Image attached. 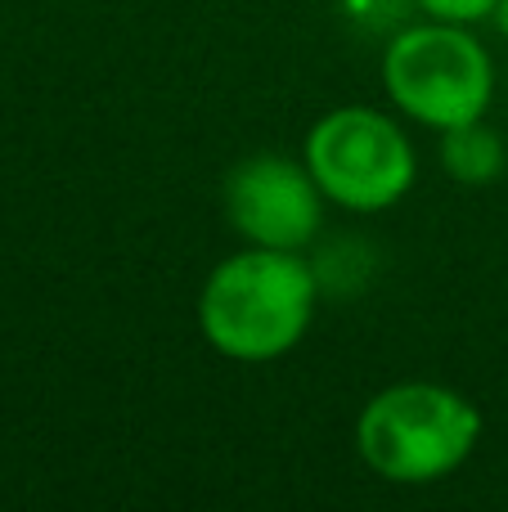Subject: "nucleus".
<instances>
[{"label": "nucleus", "instance_id": "f257e3e1", "mask_svg": "<svg viewBox=\"0 0 508 512\" xmlns=\"http://www.w3.org/2000/svg\"><path fill=\"white\" fill-rule=\"evenodd\" d=\"M320 279L297 252L243 248L207 274L198 292V333L239 364H266L306 337Z\"/></svg>", "mask_w": 508, "mask_h": 512}, {"label": "nucleus", "instance_id": "f03ea898", "mask_svg": "<svg viewBox=\"0 0 508 512\" xmlns=\"http://www.w3.org/2000/svg\"><path fill=\"white\" fill-rule=\"evenodd\" d=\"M482 436V414L441 382H396L378 391L356 423V450L369 472L396 486H428L468 463Z\"/></svg>", "mask_w": 508, "mask_h": 512}, {"label": "nucleus", "instance_id": "7ed1b4c3", "mask_svg": "<svg viewBox=\"0 0 508 512\" xmlns=\"http://www.w3.org/2000/svg\"><path fill=\"white\" fill-rule=\"evenodd\" d=\"M383 86L405 117L450 131L486 117L495 99V63L468 27L432 18L392 36L383 50Z\"/></svg>", "mask_w": 508, "mask_h": 512}, {"label": "nucleus", "instance_id": "20e7f679", "mask_svg": "<svg viewBox=\"0 0 508 512\" xmlns=\"http://www.w3.org/2000/svg\"><path fill=\"white\" fill-rule=\"evenodd\" d=\"M302 162L329 203L347 212H387L410 194L419 162L405 131L378 108H333L306 131Z\"/></svg>", "mask_w": 508, "mask_h": 512}, {"label": "nucleus", "instance_id": "39448f33", "mask_svg": "<svg viewBox=\"0 0 508 512\" xmlns=\"http://www.w3.org/2000/svg\"><path fill=\"white\" fill-rule=\"evenodd\" d=\"M324 194L311 167L279 153H252L225 176V216L252 248L297 252L315 239Z\"/></svg>", "mask_w": 508, "mask_h": 512}, {"label": "nucleus", "instance_id": "423d86ee", "mask_svg": "<svg viewBox=\"0 0 508 512\" xmlns=\"http://www.w3.org/2000/svg\"><path fill=\"white\" fill-rule=\"evenodd\" d=\"M504 140L491 131V126L477 117V122L450 126L441 131V167L468 189H482L491 180L504 176Z\"/></svg>", "mask_w": 508, "mask_h": 512}, {"label": "nucleus", "instance_id": "0eeeda50", "mask_svg": "<svg viewBox=\"0 0 508 512\" xmlns=\"http://www.w3.org/2000/svg\"><path fill=\"white\" fill-rule=\"evenodd\" d=\"M414 5H419L428 18H437V23L473 27V23H486L500 0H414Z\"/></svg>", "mask_w": 508, "mask_h": 512}, {"label": "nucleus", "instance_id": "6e6552de", "mask_svg": "<svg viewBox=\"0 0 508 512\" xmlns=\"http://www.w3.org/2000/svg\"><path fill=\"white\" fill-rule=\"evenodd\" d=\"M491 23L500 27V32L508 36V0H500V5H495V14H491Z\"/></svg>", "mask_w": 508, "mask_h": 512}]
</instances>
